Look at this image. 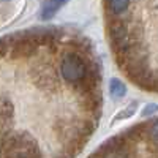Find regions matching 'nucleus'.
<instances>
[{"label":"nucleus","mask_w":158,"mask_h":158,"mask_svg":"<svg viewBox=\"0 0 158 158\" xmlns=\"http://www.w3.org/2000/svg\"><path fill=\"white\" fill-rule=\"evenodd\" d=\"M109 94H111L112 98L120 100V98L125 97V94H127V87H125V84L120 81V79L114 77L112 81H111V84H109Z\"/></svg>","instance_id":"7ed1b4c3"},{"label":"nucleus","mask_w":158,"mask_h":158,"mask_svg":"<svg viewBox=\"0 0 158 158\" xmlns=\"http://www.w3.org/2000/svg\"><path fill=\"white\" fill-rule=\"evenodd\" d=\"M136 109H138V101H131L127 108H123L122 111L117 112V115L114 117V122H118V120H122V118H128L131 115H135Z\"/></svg>","instance_id":"20e7f679"},{"label":"nucleus","mask_w":158,"mask_h":158,"mask_svg":"<svg viewBox=\"0 0 158 158\" xmlns=\"http://www.w3.org/2000/svg\"><path fill=\"white\" fill-rule=\"evenodd\" d=\"M150 136H152L153 141L158 142V120H155L152 123V127H150Z\"/></svg>","instance_id":"0eeeda50"},{"label":"nucleus","mask_w":158,"mask_h":158,"mask_svg":"<svg viewBox=\"0 0 158 158\" xmlns=\"http://www.w3.org/2000/svg\"><path fill=\"white\" fill-rule=\"evenodd\" d=\"M155 112H158V104H153V103L147 104V106L142 109V115H144V117H147V115H153Z\"/></svg>","instance_id":"423d86ee"},{"label":"nucleus","mask_w":158,"mask_h":158,"mask_svg":"<svg viewBox=\"0 0 158 158\" xmlns=\"http://www.w3.org/2000/svg\"><path fill=\"white\" fill-rule=\"evenodd\" d=\"M60 73L68 82H81L89 76L87 63L77 52H67L60 62Z\"/></svg>","instance_id":"f257e3e1"},{"label":"nucleus","mask_w":158,"mask_h":158,"mask_svg":"<svg viewBox=\"0 0 158 158\" xmlns=\"http://www.w3.org/2000/svg\"><path fill=\"white\" fill-rule=\"evenodd\" d=\"M68 0H46L41 10V19H51Z\"/></svg>","instance_id":"f03ea898"},{"label":"nucleus","mask_w":158,"mask_h":158,"mask_svg":"<svg viewBox=\"0 0 158 158\" xmlns=\"http://www.w3.org/2000/svg\"><path fill=\"white\" fill-rule=\"evenodd\" d=\"M130 6V0H109V10L112 15H122Z\"/></svg>","instance_id":"39448f33"}]
</instances>
